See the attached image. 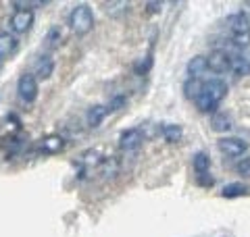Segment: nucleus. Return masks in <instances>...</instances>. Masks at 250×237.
<instances>
[{"label":"nucleus","mask_w":250,"mask_h":237,"mask_svg":"<svg viewBox=\"0 0 250 237\" xmlns=\"http://www.w3.org/2000/svg\"><path fill=\"white\" fill-rule=\"evenodd\" d=\"M231 73L236 77L250 75V57L244 52H231Z\"/></svg>","instance_id":"nucleus-12"},{"label":"nucleus","mask_w":250,"mask_h":237,"mask_svg":"<svg viewBox=\"0 0 250 237\" xmlns=\"http://www.w3.org/2000/svg\"><path fill=\"white\" fill-rule=\"evenodd\" d=\"M150 67H152V54H148V57H144V59H140L136 65H134V71L138 75H146L148 71H150Z\"/></svg>","instance_id":"nucleus-24"},{"label":"nucleus","mask_w":250,"mask_h":237,"mask_svg":"<svg viewBox=\"0 0 250 237\" xmlns=\"http://www.w3.org/2000/svg\"><path fill=\"white\" fill-rule=\"evenodd\" d=\"M125 104H127V98H125L123 94H117V96H113L111 100H108L106 108H108V113H117V110L125 108Z\"/></svg>","instance_id":"nucleus-23"},{"label":"nucleus","mask_w":250,"mask_h":237,"mask_svg":"<svg viewBox=\"0 0 250 237\" xmlns=\"http://www.w3.org/2000/svg\"><path fill=\"white\" fill-rule=\"evenodd\" d=\"M225 25L236 46H248L250 44V19L246 13H233L225 19Z\"/></svg>","instance_id":"nucleus-3"},{"label":"nucleus","mask_w":250,"mask_h":237,"mask_svg":"<svg viewBox=\"0 0 250 237\" xmlns=\"http://www.w3.org/2000/svg\"><path fill=\"white\" fill-rule=\"evenodd\" d=\"M198 183L205 185V187H210V185L215 183V179L210 177V173H207V175H198Z\"/></svg>","instance_id":"nucleus-27"},{"label":"nucleus","mask_w":250,"mask_h":237,"mask_svg":"<svg viewBox=\"0 0 250 237\" xmlns=\"http://www.w3.org/2000/svg\"><path fill=\"white\" fill-rule=\"evenodd\" d=\"M250 189L248 185L240 183V181H236V183H228L223 189H221V198H228V200H233V198H242V196H248Z\"/></svg>","instance_id":"nucleus-18"},{"label":"nucleus","mask_w":250,"mask_h":237,"mask_svg":"<svg viewBox=\"0 0 250 237\" xmlns=\"http://www.w3.org/2000/svg\"><path fill=\"white\" fill-rule=\"evenodd\" d=\"M161 133H163V138H165V141H169V144H177V141H182V138H184V129H182V125H177V123L161 125Z\"/></svg>","instance_id":"nucleus-17"},{"label":"nucleus","mask_w":250,"mask_h":237,"mask_svg":"<svg viewBox=\"0 0 250 237\" xmlns=\"http://www.w3.org/2000/svg\"><path fill=\"white\" fill-rule=\"evenodd\" d=\"M188 77L192 79H202L207 75L208 71V65H207V57H202V54H196V57H192L188 60Z\"/></svg>","instance_id":"nucleus-11"},{"label":"nucleus","mask_w":250,"mask_h":237,"mask_svg":"<svg viewBox=\"0 0 250 237\" xmlns=\"http://www.w3.org/2000/svg\"><path fill=\"white\" fill-rule=\"evenodd\" d=\"M34 25V11L31 9H19L15 11V15L11 17V29L15 34H25Z\"/></svg>","instance_id":"nucleus-8"},{"label":"nucleus","mask_w":250,"mask_h":237,"mask_svg":"<svg viewBox=\"0 0 250 237\" xmlns=\"http://www.w3.org/2000/svg\"><path fill=\"white\" fill-rule=\"evenodd\" d=\"M38 79L36 75H31V73H23L19 77V81H17V94H19V98L25 102V104H34L36 98H38Z\"/></svg>","instance_id":"nucleus-4"},{"label":"nucleus","mask_w":250,"mask_h":237,"mask_svg":"<svg viewBox=\"0 0 250 237\" xmlns=\"http://www.w3.org/2000/svg\"><path fill=\"white\" fill-rule=\"evenodd\" d=\"M34 71H36V79H50L52 73H54V59L50 57V54H42L40 59L36 60V65H34Z\"/></svg>","instance_id":"nucleus-10"},{"label":"nucleus","mask_w":250,"mask_h":237,"mask_svg":"<svg viewBox=\"0 0 250 237\" xmlns=\"http://www.w3.org/2000/svg\"><path fill=\"white\" fill-rule=\"evenodd\" d=\"M15 50H17V38L9 34V31H2V34H0V62L6 57H11Z\"/></svg>","instance_id":"nucleus-16"},{"label":"nucleus","mask_w":250,"mask_h":237,"mask_svg":"<svg viewBox=\"0 0 250 237\" xmlns=\"http://www.w3.org/2000/svg\"><path fill=\"white\" fill-rule=\"evenodd\" d=\"M100 169H103L104 177H115L117 171H119V162H117V158H104L103 164H100Z\"/></svg>","instance_id":"nucleus-21"},{"label":"nucleus","mask_w":250,"mask_h":237,"mask_svg":"<svg viewBox=\"0 0 250 237\" xmlns=\"http://www.w3.org/2000/svg\"><path fill=\"white\" fill-rule=\"evenodd\" d=\"M129 9V2H106L104 4V11H106V15H111V17H117V15H121V13H125Z\"/></svg>","instance_id":"nucleus-22"},{"label":"nucleus","mask_w":250,"mask_h":237,"mask_svg":"<svg viewBox=\"0 0 250 237\" xmlns=\"http://www.w3.org/2000/svg\"><path fill=\"white\" fill-rule=\"evenodd\" d=\"M142 141H144L142 129L131 127V129H125L119 136V148L125 150V152H134V150H138L140 146H142Z\"/></svg>","instance_id":"nucleus-7"},{"label":"nucleus","mask_w":250,"mask_h":237,"mask_svg":"<svg viewBox=\"0 0 250 237\" xmlns=\"http://www.w3.org/2000/svg\"><path fill=\"white\" fill-rule=\"evenodd\" d=\"M146 6H148L150 13H161L163 11V2H146Z\"/></svg>","instance_id":"nucleus-28"},{"label":"nucleus","mask_w":250,"mask_h":237,"mask_svg":"<svg viewBox=\"0 0 250 237\" xmlns=\"http://www.w3.org/2000/svg\"><path fill=\"white\" fill-rule=\"evenodd\" d=\"M236 173L240 177H244V179H250V156H244L242 160L236 164Z\"/></svg>","instance_id":"nucleus-26"},{"label":"nucleus","mask_w":250,"mask_h":237,"mask_svg":"<svg viewBox=\"0 0 250 237\" xmlns=\"http://www.w3.org/2000/svg\"><path fill=\"white\" fill-rule=\"evenodd\" d=\"M104 158L100 156L98 150H85V152L77 158V167H80V177H83L90 169H96L103 164Z\"/></svg>","instance_id":"nucleus-9"},{"label":"nucleus","mask_w":250,"mask_h":237,"mask_svg":"<svg viewBox=\"0 0 250 237\" xmlns=\"http://www.w3.org/2000/svg\"><path fill=\"white\" fill-rule=\"evenodd\" d=\"M65 148V139L57 133H52V136H46L42 141H40V150L46 154H59L61 150Z\"/></svg>","instance_id":"nucleus-15"},{"label":"nucleus","mask_w":250,"mask_h":237,"mask_svg":"<svg viewBox=\"0 0 250 237\" xmlns=\"http://www.w3.org/2000/svg\"><path fill=\"white\" fill-rule=\"evenodd\" d=\"M67 23L75 36H85L94 27V11L88 4H75L71 13H69Z\"/></svg>","instance_id":"nucleus-2"},{"label":"nucleus","mask_w":250,"mask_h":237,"mask_svg":"<svg viewBox=\"0 0 250 237\" xmlns=\"http://www.w3.org/2000/svg\"><path fill=\"white\" fill-rule=\"evenodd\" d=\"M192 169H194V173H196V177L198 175H207L208 169H210L208 154H205V152H196V154H194L192 156Z\"/></svg>","instance_id":"nucleus-19"},{"label":"nucleus","mask_w":250,"mask_h":237,"mask_svg":"<svg viewBox=\"0 0 250 237\" xmlns=\"http://www.w3.org/2000/svg\"><path fill=\"white\" fill-rule=\"evenodd\" d=\"M228 96V85L221 79H210V81H205L202 85L200 96L194 100V104L200 113H217V106L223 102V98Z\"/></svg>","instance_id":"nucleus-1"},{"label":"nucleus","mask_w":250,"mask_h":237,"mask_svg":"<svg viewBox=\"0 0 250 237\" xmlns=\"http://www.w3.org/2000/svg\"><path fill=\"white\" fill-rule=\"evenodd\" d=\"M106 115H108V108L104 104H94L88 108V113H85V123H88V127L96 129L98 125L104 121Z\"/></svg>","instance_id":"nucleus-14"},{"label":"nucleus","mask_w":250,"mask_h":237,"mask_svg":"<svg viewBox=\"0 0 250 237\" xmlns=\"http://www.w3.org/2000/svg\"><path fill=\"white\" fill-rule=\"evenodd\" d=\"M61 38H62L61 29L59 27H50L48 36H46V46H48V48H57V46L61 44Z\"/></svg>","instance_id":"nucleus-25"},{"label":"nucleus","mask_w":250,"mask_h":237,"mask_svg":"<svg viewBox=\"0 0 250 237\" xmlns=\"http://www.w3.org/2000/svg\"><path fill=\"white\" fill-rule=\"evenodd\" d=\"M217 148H219V152L225 154L228 158H238L242 154H246L248 144L240 138H221L217 141Z\"/></svg>","instance_id":"nucleus-6"},{"label":"nucleus","mask_w":250,"mask_h":237,"mask_svg":"<svg viewBox=\"0 0 250 237\" xmlns=\"http://www.w3.org/2000/svg\"><path fill=\"white\" fill-rule=\"evenodd\" d=\"M210 129L217 131V133H228L233 129V118L231 115L223 113V110H219V113H213L210 117Z\"/></svg>","instance_id":"nucleus-13"},{"label":"nucleus","mask_w":250,"mask_h":237,"mask_svg":"<svg viewBox=\"0 0 250 237\" xmlns=\"http://www.w3.org/2000/svg\"><path fill=\"white\" fill-rule=\"evenodd\" d=\"M202 85H205V81L202 79H192V77H188L186 81H184V94H186V98L188 100H196L200 96V92H202Z\"/></svg>","instance_id":"nucleus-20"},{"label":"nucleus","mask_w":250,"mask_h":237,"mask_svg":"<svg viewBox=\"0 0 250 237\" xmlns=\"http://www.w3.org/2000/svg\"><path fill=\"white\" fill-rule=\"evenodd\" d=\"M207 65L208 71H213V73H228V71H231V52L223 48H215L213 52H208Z\"/></svg>","instance_id":"nucleus-5"}]
</instances>
